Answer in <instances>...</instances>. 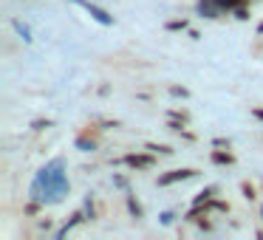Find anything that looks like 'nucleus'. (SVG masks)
I'll return each instance as SVG.
<instances>
[{
  "mask_svg": "<svg viewBox=\"0 0 263 240\" xmlns=\"http://www.w3.org/2000/svg\"><path fill=\"white\" fill-rule=\"evenodd\" d=\"M71 184L68 175H65V161L54 158L51 164H46L40 172H37L34 184H31V198L40 201V204H57L68 195Z\"/></svg>",
  "mask_w": 263,
  "mask_h": 240,
  "instance_id": "1",
  "label": "nucleus"
},
{
  "mask_svg": "<svg viewBox=\"0 0 263 240\" xmlns=\"http://www.w3.org/2000/svg\"><path fill=\"white\" fill-rule=\"evenodd\" d=\"M198 175L195 167H178V170H170V172H161L159 175V187H173V184H181V181H190V178Z\"/></svg>",
  "mask_w": 263,
  "mask_h": 240,
  "instance_id": "2",
  "label": "nucleus"
},
{
  "mask_svg": "<svg viewBox=\"0 0 263 240\" xmlns=\"http://www.w3.org/2000/svg\"><path fill=\"white\" fill-rule=\"evenodd\" d=\"M119 164L130 167V170H153L156 167V153H127L119 158Z\"/></svg>",
  "mask_w": 263,
  "mask_h": 240,
  "instance_id": "3",
  "label": "nucleus"
},
{
  "mask_svg": "<svg viewBox=\"0 0 263 240\" xmlns=\"http://www.w3.org/2000/svg\"><path fill=\"white\" fill-rule=\"evenodd\" d=\"M71 3H77V6L82 9V12H88L99 26H114V14L105 12V9H102V6H97V3H91V0H71Z\"/></svg>",
  "mask_w": 263,
  "mask_h": 240,
  "instance_id": "4",
  "label": "nucleus"
},
{
  "mask_svg": "<svg viewBox=\"0 0 263 240\" xmlns=\"http://www.w3.org/2000/svg\"><path fill=\"white\" fill-rule=\"evenodd\" d=\"M195 12H198V17L215 20V17H221V14H223V9H221L218 0H198V3H195Z\"/></svg>",
  "mask_w": 263,
  "mask_h": 240,
  "instance_id": "5",
  "label": "nucleus"
},
{
  "mask_svg": "<svg viewBox=\"0 0 263 240\" xmlns=\"http://www.w3.org/2000/svg\"><path fill=\"white\" fill-rule=\"evenodd\" d=\"M74 147H77V150H82V153H93V150L99 147L97 133H93V136H91V130L80 133V136H77V142H74Z\"/></svg>",
  "mask_w": 263,
  "mask_h": 240,
  "instance_id": "6",
  "label": "nucleus"
},
{
  "mask_svg": "<svg viewBox=\"0 0 263 240\" xmlns=\"http://www.w3.org/2000/svg\"><path fill=\"white\" fill-rule=\"evenodd\" d=\"M210 161H212V164H218V167H232L235 164V155L229 153V150L218 147V150H212V153H210Z\"/></svg>",
  "mask_w": 263,
  "mask_h": 240,
  "instance_id": "7",
  "label": "nucleus"
},
{
  "mask_svg": "<svg viewBox=\"0 0 263 240\" xmlns=\"http://www.w3.org/2000/svg\"><path fill=\"white\" fill-rule=\"evenodd\" d=\"M82 221H88V217H85V212H82V209H80V212H74V215H71V221H65V226H63V229H60V232H57V234H54V237H57V240H63V237H65V234H68V232H71V229H74V226H77V223H82Z\"/></svg>",
  "mask_w": 263,
  "mask_h": 240,
  "instance_id": "8",
  "label": "nucleus"
},
{
  "mask_svg": "<svg viewBox=\"0 0 263 240\" xmlns=\"http://www.w3.org/2000/svg\"><path fill=\"white\" fill-rule=\"evenodd\" d=\"M218 192H221V189H218L215 184H212V187H204V189H201L198 195H195V201H193V204H206V201H212V198H215Z\"/></svg>",
  "mask_w": 263,
  "mask_h": 240,
  "instance_id": "9",
  "label": "nucleus"
},
{
  "mask_svg": "<svg viewBox=\"0 0 263 240\" xmlns=\"http://www.w3.org/2000/svg\"><path fill=\"white\" fill-rule=\"evenodd\" d=\"M144 150H150V153H156V155H173V153H176L170 144H156V142H147V144H144Z\"/></svg>",
  "mask_w": 263,
  "mask_h": 240,
  "instance_id": "10",
  "label": "nucleus"
},
{
  "mask_svg": "<svg viewBox=\"0 0 263 240\" xmlns=\"http://www.w3.org/2000/svg\"><path fill=\"white\" fill-rule=\"evenodd\" d=\"M127 209H130V215H133V217H144V206L139 204V201L133 198L130 192H127Z\"/></svg>",
  "mask_w": 263,
  "mask_h": 240,
  "instance_id": "11",
  "label": "nucleus"
},
{
  "mask_svg": "<svg viewBox=\"0 0 263 240\" xmlns=\"http://www.w3.org/2000/svg\"><path fill=\"white\" fill-rule=\"evenodd\" d=\"M218 3H221L223 14H227V12H235V9H238V6H249L252 0H218Z\"/></svg>",
  "mask_w": 263,
  "mask_h": 240,
  "instance_id": "12",
  "label": "nucleus"
},
{
  "mask_svg": "<svg viewBox=\"0 0 263 240\" xmlns=\"http://www.w3.org/2000/svg\"><path fill=\"white\" fill-rule=\"evenodd\" d=\"M164 29L167 31H190V20H167V23H164Z\"/></svg>",
  "mask_w": 263,
  "mask_h": 240,
  "instance_id": "13",
  "label": "nucleus"
},
{
  "mask_svg": "<svg viewBox=\"0 0 263 240\" xmlns=\"http://www.w3.org/2000/svg\"><path fill=\"white\" fill-rule=\"evenodd\" d=\"M184 127H187V122H184V119L167 116V130H173V133H184Z\"/></svg>",
  "mask_w": 263,
  "mask_h": 240,
  "instance_id": "14",
  "label": "nucleus"
},
{
  "mask_svg": "<svg viewBox=\"0 0 263 240\" xmlns=\"http://www.w3.org/2000/svg\"><path fill=\"white\" fill-rule=\"evenodd\" d=\"M206 209H210V212H223V215H227V212H229V204H227V201L212 198V201H206Z\"/></svg>",
  "mask_w": 263,
  "mask_h": 240,
  "instance_id": "15",
  "label": "nucleus"
},
{
  "mask_svg": "<svg viewBox=\"0 0 263 240\" xmlns=\"http://www.w3.org/2000/svg\"><path fill=\"white\" fill-rule=\"evenodd\" d=\"M240 195H243L246 201H255V198H257V189L252 187L249 181H243V184H240Z\"/></svg>",
  "mask_w": 263,
  "mask_h": 240,
  "instance_id": "16",
  "label": "nucleus"
},
{
  "mask_svg": "<svg viewBox=\"0 0 263 240\" xmlns=\"http://www.w3.org/2000/svg\"><path fill=\"white\" fill-rule=\"evenodd\" d=\"M48 127H54V122H51V119H34V122H31V130H37V133L48 130Z\"/></svg>",
  "mask_w": 263,
  "mask_h": 240,
  "instance_id": "17",
  "label": "nucleus"
},
{
  "mask_svg": "<svg viewBox=\"0 0 263 240\" xmlns=\"http://www.w3.org/2000/svg\"><path fill=\"white\" fill-rule=\"evenodd\" d=\"M170 96H176V99H190V91L184 85H170Z\"/></svg>",
  "mask_w": 263,
  "mask_h": 240,
  "instance_id": "18",
  "label": "nucleus"
},
{
  "mask_svg": "<svg viewBox=\"0 0 263 240\" xmlns=\"http://www.w3.org/2000/svg\"><path fill=\"white\" fill-rule=\"evenodd\" d=\"M14 29L20 31V37H23L26 43H31V31H29V26H23V23H20V20H14Z\"/></svg>",
  "mask_w": 263,
  "mask_h": 240,
  "instance_id": "19",
  "label": "nucleus"
},
{
  "mask_svg": "<svg viewBox=\"0 0 263 240\" xmlns=\"http://www.w3.org/2000/svg\"><path fill=\"white\" fill-rule=\"evenodd\" d=\"M167 116H176V119H184L187 125H190V119H193V116H190V110H184V108H176V110H170Z\"/></svg>",
  "mask_w": 263,
  "mask_h": 240,
  "instance_id": "20",
  "label": "nucleus"
},
{
  "mask_svg": "<svg viewBox=\"0 0 263 240\" xmlns=\"http://www.w3.org/2000/svg\"><path fill=\"white\" fill-rule=\"evenodd\" d=\"M26 215H37V212H40V201H34V198H31V204H26Z\"/></svg>",
  "mask_w": 263,
  "mask_h": 240,
  "instance_id": "21",
  "label": "nucleus"
},
{
  "mask_svg": "<svg viewBox=\"0 0 263 240\" xmlns=\"http://www.w3.org/2000/svg\"><path fill=\"white\" fill-rule=\"evenodd\" d=\"M159 221H161V226H170V223L176 221V215H173V212H161Z\"/></svg>",
  "mask_w": 263,
  "mask_h": 240,
  "instance_id": "22",
  "label": "nucleus"
},
{
  "mask_svg": "<svg viewBox=\"0 0 263 240\" xmlns=\"http://www.w3.org/2000/svg\"><path fill=\"white\" fill-rule=\"evenodd\" d=\"M235 17H238V20H249V9H246V6H238V9H235Z\"/></svg>",
  "mask_w": 263,
  "mask_h": 240,
  "instance_id": "23",
  "label": "nucleus"
},
{
  "mask_svg": "<svg viewBox=\"0 0 263 240\" xmlns=\"http://www.w3.org/2000/svg\"><path fill=\"white\" fill-rule=\"evenodd\" d=\"M212 147H223V150H229V147H232V142H229V138H212Z\"/></svg>",
  "mask_w": 263,
  "mask_h": 240,
  "instance_id": "24",
  "label": "nucleus"
},
{
  "mask_svg": "<svg viewBox=\"0 0 263 240\" xmlns=\"http://www.w3.org/2000/svg\"><path fill=\"white\" fill-rule=\"evenodd\" d=\"M114 187H119V189H125V192H127V178L125 175H114Z\"/></svg>",
  "mask_w": 263,
  "mask_h": 240,
  "instance_id": "25",
  "label": "nucleus"
},
{
  "mask_svg": "<svg viewBox=\"0 0 263 240\" xmlns=\"http://www.w3.org/2000/svg\"><path fill=\"white\" fill-rule=\"evenodd\" d=\"M82 212H85V217H88V221H93V215H97V209H93V204H91V201H85V209H82Z\"/></svg>",
  "mask_w": 263,
  "mask_h": 240,
  "instance_id": "26",
  "label": "nucleus"
},
{
  "mask_svg": "<svg viewBox=\"0 0 263 240\" xmlns=\"http://www.w3.org/2000/svg\"><path fill=\"white\" fill-rule=\"evenodd\" d=\"M204 217H206V215H204ZM204 217H198V221H195V226L204 229V232H212V223H210V221H204Z\"/></svg>",
  "mask_w": 263,
  "mask_h": 240,
  "instance_id": "27",
  "label": "nucleus"
},
{
  "mask_svg": "<svg viewBox=\"0 0 263 240\" xmlns=\"http://www.w3.org/2000/svg\"><path fill=\"white\" fill-rule=\"evenodd\" d=\"M252 116H255L257 122H263V108H252Z\"/></svg>",
  "mask_w": 263,
  "mask_h": 240,
  "instance_id": "28",
  "label": "nucleus"
},
{
  "mask_svg": "<svg viewBox=\"0 0 263 240\" xmlns=\"http://www.w3.org/2000/svg\"><path fill=\"white\" fill-rule=\"evenodd\" d=\"M257 34H263V23H257Z\"/></svg>",
  "mask_w": 263,
  "mask_h": 240,
  "instance_id": "29",
  "label": "nucleus"
},
{
  "mask_svg": "<svg viewBox=\"0 0 263 240\" xmlns=\"http://www.w3.org/2000/svg\"><path fill=\"white\" fill-rule=\"evenodd\" d=\"M260 217H263V206H260Z\"/></svg>",
  "mask_w": 263,
  "mask_h": 240,
  "instance_id": "30",
  "label": "nucleus"
}]
</instances>
